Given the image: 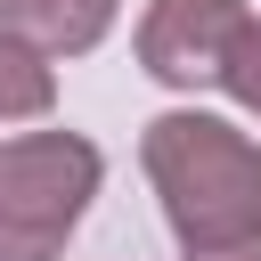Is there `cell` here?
<instances>
[{
  "mask_svg": "<svg viewBox=\"0 0 261 261\" xmlns=\"http://www.w3.org/2000/svg\"><path fill=\"white\" fill-rule=\"evenodd\" d=\"M139 163H147V179H155V204H163L179 253L261 228V147H253L237 122L196 114V106L155 114V122L139 130Z\"/></svg>",
  "mask_w": 261,
  "mask_h": 261,
  "instance_id": "6da1fadb",
  "label": "cell"
},
{
  "mask_svg": "<svg viewBox=\"0 0 261 261\" xmlns=\"http://www.w3.org/2000/svg\"><path fill=\"white\" fill-rule=\"evenodd\" d=\"M106 155L82 130H24L0 147V261H57L82 228Z\"/></svg>",
  "mask_w": 261,
  "mask_h": 261,
  "instance_id": "7a4b0ae2",
  "label": "cell"
},
{
  "mask_svg": "<svg viewBox=\"0 0 261 261\" xmlns=\"http://www.w3.org/2000/svg\"><path fill=\"white\" fill-rule=\"evenodd\" d=\"M245 24V0H155L139 16V65L171 90L220 82V57Z\"/></svg>",
  "mask_w": 261,
  "mask_h": 261,
  "instance_id": "3957f363",
  "label": "cell"
},
{
  "mask_svg": "<svg viewBox=\"0 0 261 261\" xmlns=\"http://www.w3.org/2000/svg\"><path fill=\"white\" fill-rule=\"evenodd\" d=\"M114 24V0H0V33H16L41 57H82Z\"/></svg>",
  "mask_w": 261,
  "mask_h": 261,
  "instance_id": "277c9868",
  "label": "cell"
},
{
  "mask_svg": "<svg viewBox=\"0 0 261 261\" xmlns=\"http://www.w3.org/2000/svg\"><path fill=\"white\" fill-rule=\"evenodd\" d=\"M57 106V73L41 49H24L16 33H0V122H33Z\"/></svg>",
  "mask_w": 261,
  "mask_h": 261,
  "instance_id": "5b68a950",
  "label": "cell"
},
{
  "mask_svg": "<svg viewBox=\"0 0 261 261\" xmlns=\"http://www.w3.org/2000/svg\"><path fill=\"white\" fill-rule=\"evenodd\" d=\"M220 90H228L245 114H261V24H253V16L237 24V41H228V57H220Z\"/></svg>",
  "mask_w": 261,
  "mask_h": 261,
  "instance_id": "8992f818",
  "label": "cell"
},
{
  "mask_svg": "<svg viewBox=\"0 0 261 261\" xmlns=\"http://www.w3.org/2000/svg\"><path fill=\"white\" fill-rule=\"evenodd\" d=\"M188 261H261V228L253 237H220V245H188Z\"/></svg>",
  "mask_w": 261,
  "mask_h": 261,
  "instance_id": "52a82bcc",
  "label": "cell"
}]
</instances>
